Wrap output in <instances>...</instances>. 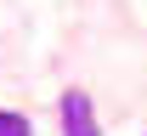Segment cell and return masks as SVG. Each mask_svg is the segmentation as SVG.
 I'll return each instance as SVG.
<instances>
[{
    "label": "cell",
    "instance_id": "1",
    "mask_svg": "<svg viewBox=\"0 0 147 136\" xmlns=\"http://www.w3.org/2000/svg\"><path fill=\"white\" fill-rule=\"evenodd\" d=\"M62 136H96V114L85 91H62Z\"/></svg>",
    "mask_w": 147,
    "mask_h": 136
},
{
    "label": "cell",
    "instance_id": "2",
    "mask_svg": "<svg viewBox=\"0 0 147 136\" xmlns=\"http://www.w3.org/2000/svg\"><path fill=\"white\" fill-rule=\"evenodd\" d=\"M0 136H34L23 114H0Z\"/></svg>",
    "mask_w": 147,
    "mask_h": 136
}]
</instances>
